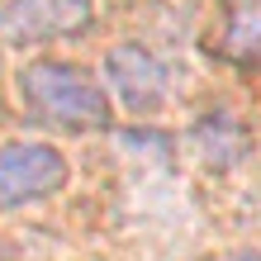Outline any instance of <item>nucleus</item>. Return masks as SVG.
Masks as SVG:
<instances>
[{
    "label": "nucleus",
    "mask_w": 261,
    "mask_h": 261,
    "mask_svg": "<svg viewBox=\"0 0 261 261\" xmlns=\"http://www.w3.org/2000/svg\"><path fill=\"white\" fill-rule=\"evenodd\" d=\"M19 95L34 119L62 133H105L114 124V105L105 86L76 62H57V57L29 62L19 71Z\"/></svg>",
    "instance_id": "obj_1"
},
{
    "label": "nucleus",
    "mask_w": 261,
    "mask_h": 261,
    "mask_svg": "<svg viewBox=\"0 0 261 261\" xmlns=\"http://www.w3.org/2000/svg\"><path fill=\"white\" fill-rule=\"evenodd\" d=\"M67 176L71 166L53 143H0V214L53 199Z\"/></svg>",
    "instance_id": "obj_2"
},
{
    "label": "nucleus",
    "mask_w": 261,
    "mask_h": 261,
    "mask_svg": "<svg viewBox=\"0 0 261 261\" xmlns=\"http://www.w3.org/2000/svg\"><path fill=\"white\" fill-rule=\"evenodd\" d=\"M95 24V0H10L0 10V34L10 43L76 38Z\"/></svg>",
    "instance_id": "obj_3"
},
{
    "label": "nucleus",
    "mask_w": 261,
    "mask_h": 261,
    "mask_svg": "<svg viewBox=\"0 0 261 261\" xmlns=\"http://www.w3.org/2000/svg\"><path fill=\"white\" fill-rule=\"evenodd\" d=\"M105 76L119 105L133 114H152L166 100V67L157 62V53H147L143 43H119L105 53Z\"/></svg>",
    "instance_id": "obj_4"
},
{
    "label": "nucleus",
    "mask_w": 261,
    "mask_h": 261,
    "mask_svg": "<svg viewBox=\"0 0 261 261\" xmlns=\"http://www.w3.org/2000/svg\"><path fill=\"white\" fill-rule=\"evenodd\" d=\"M190 147H195V157L204 162V166L228 171V166H238L252 152V133H247L242 119L214 110V114H204V119H195V124H190Z\"/></svg>",
    "instance_id": "obj_5"
},
{
    "label": "nucleus",
    "mask_w": 261,
    "mask_h": 261,
    "mask_svg": "<svg viewBox=\"0 0 261 261\" xmlns=\"http://www.w3.org/2000/svg\"><path fill=\"white\" fill-rule=\"evenodd\" d=\"M219 53L238 67H261V0H223Z\"/></svg>",
    "instance_id": "obj_6"
},
{
    "label": "nucleus",
    "mask_w": 261,
    "mask_h": 261,
    "mask_svg": "<svg viewBox=\"0 0 261 261\" xmlns=\"http://www.w3.org/2000/svg\"><path fill=\"white\" fill-rule=\"evenodd\" d=\"M0 261H14V247H10L5 238H0Z\"/></svg>",
    "instance_id": "obj_7"
},
{
    "label": "nucleus",
    "mask_w": 261,
    "mask_h": 261,
    "mask_svg": "<svg viewBox=\"0 0 261 261\" xmlns=\"http://www.w3.org/2000/svg\"><path fill=\"white\" fill-rule=\"evenodd\" d=\"M242 261H261V256H242Z\"/></svg>",
    "instance_id": "obj_8"
}]
</instances>
